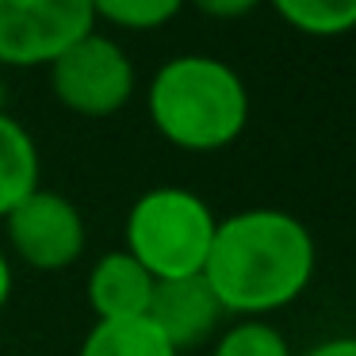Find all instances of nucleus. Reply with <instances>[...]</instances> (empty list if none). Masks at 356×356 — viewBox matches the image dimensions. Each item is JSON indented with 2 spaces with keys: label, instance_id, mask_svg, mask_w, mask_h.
I'll use <instances>...</instances> for the list:
<instances>
[{
  "label": "nucleus",
  "instance_id": "nucleus-12",
  "mask_svg": "<svg viewBox=\"0 0 356 356\" xmlns=\"http://www.w3.org/2000/svg\"><path fill=\"white\" fill-rule=\"evenodd\" d=\"M188 0H92L96 19L123 31H157L169 19H177V12Z\"/></svg>",
  "mask_w": 356,
  "mask_h": 356
},
{
  "label": "nucleus",
  "instance_id": "nucleus-16",
  "mask_svg": "<svg viewBox=\"0 0 356 356\" xmlns=\"http://www.w3.org/2000/svg\"><path fill=\"white\" fill-rule=\"evenodd\" d=\"M8 299H12V261H8V253L0 249V310L8 307Z\"/></svg>",
  "mask_w": 356,
  "mask_h": 356
},
{
  "label": "nucleus",
  "instance_id": "nucleus-6",
  "mask_svg": "<svg viewBox=\"0 0 356 356\" xmlns=\"http://www.w3.org/2000/svg\"><path fill=\"white\" fill-rule=\"evenodd\" d=\"M4 234L8 245L27 268L35 272H62L85 253V218L73 207V200H65L62 192L39 188L35 195H27L8 218H4Z\"/></svg>",
  "mask_w": 356,
  "mask_h": 356
},
{
  "label": "nucleus",
  "instance_id": "nucleus-14",
  "mask_svg": "<svg viewBox=\"0 0 356 356\" xmlns=\"http://www.w3.org/2000/svg\"><path fill=\"white\" fill-rule=\"evenodd\" d=\"M192 4L211 19H241V16L261 8L264 0H192Z\"/></svg>",
  "mask_w": 356,
  "mask_h": 356
},
{
  "label": "nucleus",
  "instance_id": "nucleus-7",
  "mask_svg": "<svg viewBox=\"0 0 356 356\" xmlns=\"http://www.w3.org/2000/svg\"><path fill=\"white\" fill-rule=\"evenodd\" d=\"M222 302L215 299L211 284L203 276H188V280H161L154 287L149 299V322L169 337V345L177 353L195 348L218 330L222 322Z\"/></svg>",
  "mask_w": 356,
  "mask_h": 356
},
{
  "label": "nucleus",
  "instance_id": "nucleus-9",
  "mask_svg": "<svg viewBox=\"0 0 356 356\" xmlns=\"http://www.w3.org/2000/svg\"><path fill=\"white\" fill-rule=\"evenodd\" d=\"M42 188V157L31 131L0 111V218H8L27 195Z\"/></svg>",
  "mask_w": 356,
  "mask_h": 356
},
{
  "label": "nucleus",
  "instance_id": "nucleus-3",
  "mask_svg": "<svg viewBox=\"0 0 356 356\" xmlns=\"http://www.w3.org/2000/svg\"><path fill=\"white\" fill-rule=\"evenodd\" d=\"M218 218L203 195L188 188H149L127 215V253L161 284V280L203 276Z\"/></svg>",
  "mask_w": 356,
  "mask_h": 356
},
{
  "label": "nucleus",
  "instance_id": "nucleus-10",
  "mask_svg": "<svg viewBox=\"0 0 356 356\" xmlns=\"http://www.w3.org/2000/svg\"><path fill=\"white\" fill-rule=\"evenodd\" d=\"M77 356H180L149 318H111L88 330Z\"/></svg>",
  "mask_w": 356,
  "mask_h": 356
},
{
  "label": "nucleus",
  "instance_id": "nucleus-13",
  "mask_svg": "<svg viewBox=\"0 0 356 356\" xmlns=\"http://www.w3.org/2000/svg\"><path fill=\"white\" fill-rule=\"evenodd\" d=\"M211 356H291V348L276 325L261 322V318H245L215 341Z\"/></svg>",
  "mask_w": 356,
  "mask_h": 356
},
{
  "label": "nucleus",
  "instance_id": "nucleus-17",
  "mask_svg": "<svg viewBox=\"0 0 356 356\" xmlns=\"http://www.w3.org/2000/svg\"><path fill=\"white\" fill-rule=\"evenodd\" d=\"M0 85H4V73H0Z\"/></svg>",
  "mask_w": 356,
  "mask_h": 356
},
{
  "label": "nucleus",
  "instance_id": "nucleus-5",
  "mask_svg": "<svg viewBox=\"0 0 356 356\" xmlns=\"http://www.w3.org/2000/svg\"><path fill=\"white\" fill-rule=\"evenodd\" d=\"M92 31V0H0V70L50 65Z\"/></svg>",
  "mask_w": 356,
  "mask_h": 356
},
{
  "label": "nucleus",
  "instance_id": "nucleus-8",
  "mask_svg": "<svg viewBox=\"0 0 356 356\" xmlns=\"http://www.w3.org/2000/svg\"><path fill=\"white\" fill-rule=\"evenodd\" d=\"M85 287L96 322H111V318H146L157 280L127 249H111L92 264Z\"/></svg>",
  "mask_w": 356,
  "mask_h": 356
},
{
  "label": "nucleus",
  "instance_id": "nucleus-15",
  "mask_svg": "<svg viewBox=\"0 0 356 356\" xmlns=\"http://www.w3.org/2000/svg\"><path fill=\"white\" fill-rule=\"evenodd\" d=\"M307 356H356V337H333V341H322V345H314Z\"/></svg>",
  "mask_w": 356,
  "mask_h": 356
},
{
  "label": "nucleus",
  "instance_id": "nucleus-2",
  "mask_svg": "<svg viewBox=\"0 0 356 356\" xmlns=\"http://www.w3.org/2000/svg\"><path fill=\"white\" fill-rule=\"evenodd\" d=\"M154 131L188 154H215L241 138L249 123V88L234 65L207 54L169 58L146 88Z\"/></svg>",
  "mask_w": 356,
  "mask_h": 356
},
{
  "label": "nucleus",
  "instance_id": "nucleus-1",
  "mask_svg": "<svg viewBox=\"0 0 356 356\" xmlns=\"http://www.w3.org/2000/svg\"><path fill=\"white\" fill-rule=\"evenodd\" d=\"M318 249L310 230L287 211L253 207L218 218L203 280L226 314L261 318L295 302L310 287Z\"/></svg>",
  "mask_w": 356,
  "mask_h": 356
},
{
  "label": "nucleus",
  "instance_id": "nucleus-11",
  "mask_svg": "<svg viewBox=\"0 0 356 356\" xmlns=\"http://www.w3.org/2000/svg\"><path fill=\"white\" fill-rule=\"evenodd\" d=\"M284 24L302 35H345L356 27V0H268Z\"/></svg>",
  "mask_w": 356,
  "mask_h": 356
},
{
  "label": "nucleus",
  "instance_id": "nucleus-4",
  "mask_svg": "<svg viewBox=\"0 0 356 356\" xmlns=\"http://www.w3.org/2000/svg\"><path fill=\"white\" fill-rule=\"evenodd\" d=\"M50 88L58 104L73 115L85 119H108L131 104L134 96V62L115 39L92 31L70 47L62 58L47 65Z\"/></svg>",
  "mask_w": 356,
  "mask_h": 356
}]
</instances>
